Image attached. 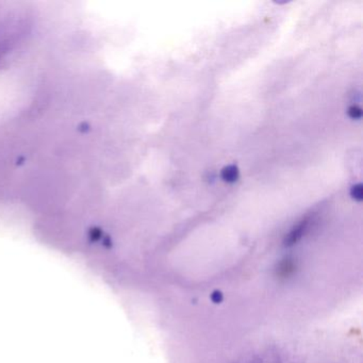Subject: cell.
Returning a JSON list of instances; mask_svg holds the SVG:
<instances>
[{
    "mask_svg": "<svg viewBox=\"0 0 363 363\" xmlns=\"http://www.w3.org/2000/svg\"><path fill=\"white\" fill-rule=\"evenodd\" d=\"M347 114L352 120H360L362 118V109L359 106L352 105L348 108Z\"/></svg>",
    "mask_w": 363,
    "mask_h": 363,
    "instance_id": "2",
    "label": "cell"
},
{
    "mask_svg": "<svg viewBox=\"0 0 363 363\" xmlns=\"http://www.w3.org/2000/svg\"><path fill=\"white\" fill-rule=\"evenodd\" d=\"M350 195H352V199L357 201H361L363 199V192H362V184H358L352 186V190H350Z\"/></svg>",
    "mask_w": 363,
    "mask_h": 363,
    "instance_id": "3",
    "label": "cell"
},
{
    "mask_svg": "<svg viewBox=\"0 0 363 363\" xmlns=\"http://www.w3.org/2000/svg\"><path fill=\"white\" fill-rule=\"evenodd\" d=\"M220 177L227 184H235L240 178L239 167L235 164H229L223 167L222 172H220Z\"/></svg>",
    "mask_w": 363,
    "mask_h": 363,
    "instance_id": "1",
    "label": "cell"
}]
</instances>
